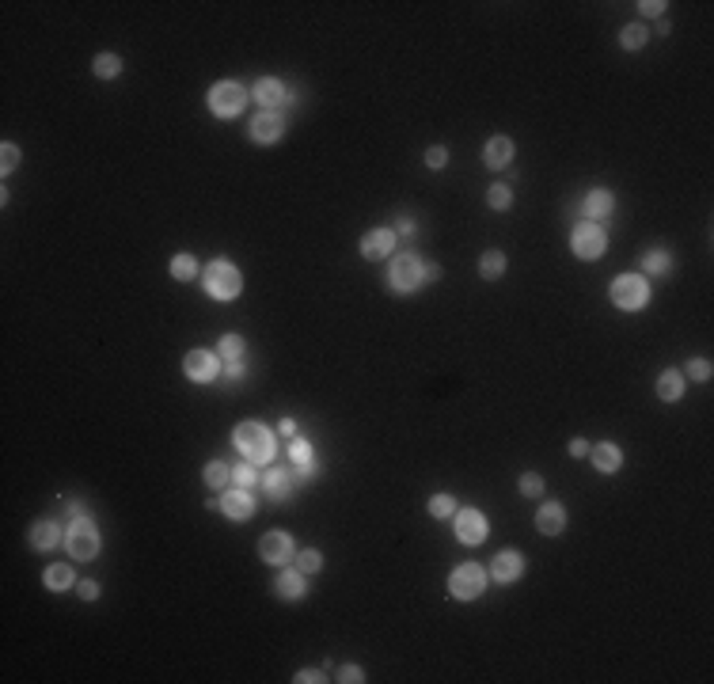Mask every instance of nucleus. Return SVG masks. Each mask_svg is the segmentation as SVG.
Wrapping results in <instances>:
<instances>
[{
  "label": "nucleus",
  "mask_w": 714,
  "mask_h": 684,
  "mask_svg": "<svg viewBox=\"0 0 714 684\" xmlns=\"http://www.w3.org/2000/svg\"><path fill=\"white\" fill-rule=\"evenodd\" d=\"M479 270H483V278H501V270H506V255H501V251H486L483 262H479Z\"/></svg>",
  "instance_id": "cd10ccee"
},
{
  "label": "nucleus",
  "mask_w": 714,
  "mask_h": 684,
  "mask_svg": "<svg viewBox=\"0 0 714 684\" xmlns=\"http://www.w3.org/2000/svg\"><path fill=\"white\" fill-rule=\"evenodd\" d=\"M65 517H72V521L84 517V506H80V502H65Z\"/></svg>",
  "instance_id": "37998d69"
},
{
  "label": "nucleus",
  "mask_w": 714,
  "mask_h": 684,
  "mask_svg": "<svg viewBox=\"0 0 714 684\" xmlns=\"http://www.w3.org/2000/svg\"><path fill=\"white\" fill-rule=\"evenodd\" d=\"M604 247H608V236L600 232V224H578L574 228V251L581 259H600Z\"/></svg>",
  "instance_id": "6e6552de"
},
{
  "label": "nucleus",
  "mask_w": 714,
  "mask_h": 684,
  "mask_svg": "<svg viewBox=\"0 0 714 684\" xmlns=\"http://www.w3.org/2000/svg\"><path fill=\"white\" fill-rule=\"evenodd\" d=\"M221 510L229 513L232 521H243V517H251V513H255V502H251L247 490H232V494L221 498Z\"/></svg>",
  "instance_id": "dca6fc26"
},
{
  "label": "nucleus",
  "mask_w": 714,
  "mask_h": 684,
  "mask_svg": "<svg viewBox=\"0 0 714 684\" xmlns=\"http://www.w3.org/2000/svg\"><path fill=\"white\" fill-rule=\"evenodd\" d=\"M638 8H642L646 15H661L665 12V4H657V0H646V4H638Z\"/></svg>",
  "instance_id": "49530a36"
},
{
  "label": "nucleus",
  "mask_w": 714,
  "mask_h": 684,
  "mask_svg": "<svg viewBox=\"0 0 714 684\" xmlns=\"http://www.w3.org/2000/svg\"><path fill=\"white\" fill-rule=\"evenodd\" d=\"M509 160H513V141H509V137H494V141L486 144V164L490 167H509Z\"/></svg>",
  "instance_id": "412c9836"
},
{
  "label": "nucleus",
  "mask_w": 714,
  "mask_h": 684,
  "mask_svg": "<svg viewBox=\"0 0 714 684\" xmlns=\"http://www.w3.org/2000/svg\"><path fill=\"white\" fill-rule=\"evenodd\" d=\"M426 164L429 167H445V164H449V152H445V149H429L426 152Z\"/></svg>",
  "instance_id": "ea45409f"
},
{
  "label": "nucleus",
  "mask_w": 714,
  "mask_h": 684,
  "mask_svg": "<svg viewBox=\"0 0 714 684\" xmlns=\"http://www.w3.org/2000/svg\"><path fill=\"white\" fill-rule=\"evenodd\" d=\"M278 593L281 597H304V570H281L278 578Z\"/></svg>",
  "instance_id": "4be33fe9"
},
{
  "label": "nucleus",
  "mask_w": 714,
  "mask_h": 684,
  "mask_svg": "<svg viewBox=\"0 0 714 684\" xmlns=\"http://www.w3.org/2000/svg\"><path fill=\"white\" fill-rule=\"evenodd\" d=\"M224 373H229V381H240V376H243V365H240V361H229V369H224Z\"/></svg>",
  "instance_id": "09e8293b"
},
{
  "label": "nucleus",
  "mask_w": 714,
  "mask_h": 684,
  "mask_svg": "<svg viewBox=\"0 0 714 684\" xmlns=\"http://www.w3.org/2000/svg\"><path fill=\"white\" fill-rule=\"evenodd\" d=\"M342 681H346V684H354V681H365V673H361V669H354V665H346V669H342Z\"/></svg>",
  "instance_id": "c03bdc74"
},
{
  "label": "nucleus",
  "mask_w": 714,
  "mask_h": 684,
  "mask_svg": "<svg viewBox=\"0 0 714 684\" xmlns=\"http://www.w3.org/2000/svg\"><path fill=\"white\" fill-rule=\"evenodd\" d=\"M620 42H623V50H642L646 46V27H623V35H620Z\"/></svg>",
  "instance_id": "c756f323"
},
{
  "label": "nucleus",
  "mask_w": 714,
  "mask_h": 684,
  "mask_svg": "<svg viewBox=\"0 0 714 684\" xmlns=\"http://www.w3.org/2000/svg\"><path fill=\"white\" fill-rule=\"evenodd\" d=\"M255 483H258L255 468H251V464H236V487H240V490H251Z\"/></svg>",
  "instance_id": "c9c22d12"
},
{
  "label": "nucleus",
  "mask_w": 714,
  "mask_h": 684,
  "mask_svg": "<svg viewBox=\"0 0 714 684\" xmlns=\"http://www.w3.org/2000/svg\"><path fill=\"white\" fill-rule=\"evenodd\" d=\"M642 267H646V274H665V270H669V255H665V251H650L642 259Z\"/></svg>",
  "instance_id": "473e14b6"
},
{
  "label": "nucleus",
  "mask_w": 714,
  "mask_h": 684,
  "mask_svg": "<svg viewBox=\"0 0 714 684\" xmlns=\"http://www.w3.org/2000/svg\"><path fill=\"white\" fill-rule=\"evenodd\" d=\"M536 525H540V533L558 536V533H563V525H566V510H563L558 502L540 506V513H536Z\"/></svg>",
  "instance_id": "2eb2a0df"
},
{
  "label": "nucleus",
  "mask_w": 714,
  "mask_h": 684,
  "mask_svg": "<svg viewBox=\"0 0 714 684\" xmlns=\"http://www.w3.org/2000/svg\"><path fill=\"white\" fill-rule=\"evenodd\" d=\"M688 373H692L695 381H707V376H711V361H703V358L692 361V365H688Z\"/></svg>",
  "instance_id": "58836bf2"
},
{
  "label": "nucleus",
  "mask_w": 714,
  "mask_h": 684,
  "mask_svg": "<svg viewBox=\"0 0 714 684\" xmlns=\"http://www.w3.org/2000/svg\"><path fill=\"white\" fill-rule=\"evenodd\" d=\"M620 460H623V456H620V449H615V445H597L593 449V464L600 472H615V468H620Z\"/></svg>",
  "instance_id": "b1692460"
},
{
  "label": "nucleus",
  "mask_w": 714,
  "mask_h": 684,
  "mask_svg": "<svg viewBox=\"0 0 714 684\" xmlns=\"http://www.w3.org/2000/svg\"><path fill=\"white\" fill-rule=\"evenodd\" d=\"M521 570H524V562H521V555H517V551H498V555H494V567H490V574L498 578L501 585L517 582V578H521Z\"/></svg>",
  "instance_id": "ddd939ff"
},
{
  "label": "nucleus",
  "mask_w": 714,
  "mask_h": 684,
  "mask_svg": "<svg viewBox=\"0 0 714 684\" xmlns=\"http://www.w3.org/2000/svg\"><path fill=\"white\" fill-rule=\"evenodd\" d=\"M289 456H293V464L300 468V476H312L315 460H312V449H308V441H293V449H289Z\"/></svg>",
  "instance_id": "393cba45"
},
{
  "label": "nucleus",
  "mask_w": 714,
  "mask_h": 684,
  "mask_svg": "<svg viewBox=\"0 0 714 684\" xmlns=\"http://www.w3.org/2000/svg\"><path fill=\"white\" fill-rule=\"evenodd\" d=\"M255 99L263 103V110H274L285 103V87L278 84V80H258L255 84Z\"/></svg>",
  "instance_id": "6ab92c4d"
},
{
  "label": "nucleus",
  "mask_w": 714,
  "mask_h": 684,
  "mask_svg": "<svg viewBox=\"0 0 714 684\" xmlns=\"http://www.w3.org/2000/svg\"><path fill=\"white\" fill-rule=\"evenodd\" d=\"M263 487H266V494H270V498H289V494H293V476H289L285 468H274V472H266V476H263Z\"/></svg>",
  "instance_id": "a211bd4d"
},
{
  "label": "nucleus",
  "mask_w": 714,
  "mask_h": 684,
  "mask_svg": "<svg viewBox=\"0 0 714 684\" xmlns=\"http://www.w3.org/2000/svg\"><path fill=\"white\" fill-rule=\"evenodd\" d=\"M243 103H247V92H243L236 80H224V84H217L213 92H209V107H213V115H221V118L240 115Z\"/></svg>",
  "instance_id": "423d86ee"
},
{
  "label": "nucleus",
  "mask_w": 714,
  "mask_h": 684,
  "mask_svg": "<svg viewBox=\"0 0 714 684\" xmlns=\"http://www.w3.org/2000/svg\"><path fill=\"white\" fill-rule=\"evenodd\" d=\"M441 278V267H422V285H426V281H437Z\"/></svg>",
  "instance_id": "a18cd8bd"
},
{
  "label": "nucleus",
  "mask_w": 714,
  "mask_h": 684,
  "mask_svg": "<svg viewBox=\"0 0 714 684\" xmlns=\"http://www.w3.org/2000/svg\"><path fill=\"white\" fill-rule=\"evenodd\" d=\"M452 510H456V502H452V494H437L433 502H429V513H433V517H449Z\"/></svg>",
  "instance_id": "f704fd0d"
},
{
  "label": "nucleus",
  "mask_w": 714,
  "mask_h": 684,
  "mask_svg": "<svg viewBox=\"0 0 714 684\" xmlns=\"http://www.w3.org/2000/svg\"><path fill=\"white\" fill-rule=\"evenodd\" d=\"M229 479H232V472H229V464H221V460H213V464H206V483L213 490H221V487H229Z\"/></svg>",
  "instance_id": "bb28decb"
},
{
  "label": "nucleus",
  "mask_w": 714,
  "mask_h": 684,
  "mask_svg": "<svg viewBox=\"0 0 714 684\" xmlns=\"http://www.w3.org/2000/svg\"><path fill=\"white\" fill-rule=\"evenodd\" d=\"M586 453H589V445H586L581 437H578V441H570V456H586Z\"/></svg>",
  "instance_id": "8fccbe9b"
},
{
  "label": "nucleus",
  "mask_w": 714,
  "mask_h": 684,
  "mask_svg": "<svg viewBox=\"0 0 714 684\" xmlns=\"http://www.w3.org/2000/svg\"><path fill=\"white\" fill-rule=\"evenodd\" d=\"M680 392H684V376L672 373V369H665V373L657 376V396L661 399H680Z\"/></svg>",
  "instance_id": "5701e85b"
},
{
  "label": "nucleus",
  "mask_w": 714,
  "mask_h": 684,
  "mask_svg": "<svg viewBox=\"0 0 714 684\" xmlns=\"http://www.w3.org/2000/svg\"><path fill=\"white\" fill-rule=\"evenodd\" d=\"M281 130H285V122H281V115L278 110H263V115L251 122V137L255 141H263V144H270V141H278Z\"/></svg>",
  "instance_id": "f8f14e48"
},
{
  "label": "nucleus",
  "mask_w": 714,
  "mask_h": 684,
  "mask_svg": "<svg viewBox=\"0 0 714 684\" xmlns=\"http://www.w3.org/2000/svg\"><path fill=\"white\" fill-rule=\"evenodd\" d=\"M456 536L464 544H483L486 540V517L479 510H460L456 513Z\"/></svg>",
  "instance_id": "1a4fd4ad"
},
{
  "label": "nucleus",
  "mask_w": 714,
  "mask_h": 684,
  "mask_svg": "<svg viewBox=\"0 0 714 684\" xmlns=\"http://www.w3.org/2000/svg\"><path fill=\"white\" fill-rule=\"evenodd\" d=\"M31 544H35L38 551H50V547L61 544V528L53 525V521H38V525L31 528Z\"/></svg>",
  "instance_id": "aec40b11"
},
{
  "label": "nucleus",
  "mask_w": 714,
  "mask_h": 684,
  "mask_svg": "<svg viewBox=\"0 0 714 684\" xmlns=\"http://www.w3.org/2000/svg\"><path fill=\"white\" fill-rule=\"evenodd\" d=\"M236 449L243 456H247L251 464H270L274 460V437L266 426L258 422H243L236 430Z\"/></svg>",
  "instance_id": "f257e3e1"
},
{
  "label": "nucleus",
  "mask_w": 714,
  "mask_h": 684,
  "mask_svg": "<svg viewBox=\"0 0 714 684\" xmlns=\"http://www.w3.org/2000/svg\"><path fill=\"white\" fill-rule=\"evenodd\" d=\"M0 156H4V172H12V167L19 164V149H15V144H4V152H0Z\"/></svg>",
  "instance_id": "a19ab883"
},
{
  "label": "nucleus",
  "mask_w": 714,
  "mask_h": 684,
  "mask_svg": "<svg viewBox=\"0 0 714 684\" xmlns=\"http://www.w3.org/2000/svg\"><path fill=\"white\" fill-rule=\"evenodd\" d=\"M297 567L304 570V574H315V570L323 567V555L315 551V547H308V551H300V555H297Z\"/></svg>",
  "instance_id": "2f4dec72"
},
{
  "label": "nucleus",
  "mask_w": 714,
  "mask_h": 684,
  "mask_svg": "<svg viewBox=\"0 0 714 684\" xmlns=\"http://www.w3.org/2000/svg\"><path fill=\"white\" fill-rule=\"evenodd\" d=\"M540 490H543V479H540V476H524V479H521V494L536 498Z\"/></svg>",
  "instance_id": "4c0bfd02"
},
{
  "label": "nucleus",
  "mask_w": 714,
  "mask_h": 684,
  "mask_svg": "<svg viewBox=\"0 0 714 684\" xmlns=\"http://www.w3.org/2000/svg\"><path fill=\"white\" fill-rule=\"evenodd\" d=\"M646 297H650V289H646V278H638V274H620V278L612 281V301L620 304V308H627V312L642 308Z\"/></svg>",
  "instance_id": "7ed1b4c3"
},
{
  "label": "nucleus",
  "mask_w": 714,
  "mask_h": 684,
  "mask_svg": "<svg viewBox=\"0 0 714 684\" xmlns=\"http://www.w3.org/2000/svg\"><path fill=\"white\" fill-rule=\"evenodd\" d=\"M509 202H513V190H509V187H501V183H498V187H490V206L494 209H509Z\"/></svg>",
  "instance_id": "e433bc0d"
},
{
  "label": "nucleus",
  "mask_w": 714,
  "mask_h": 684,
  "mask_svg": "<svg viewBox=\"0 0 714 684\" xmlns=\"http://www.w3.org/2000/svg\"><path fill=\"white\" fill-rule=\"evenodd\" d=\"M221 353H224L229 361H240V353H243V339H240V335H224V339H221Z\"/></svg>",
  "instance_id": "72a5a7b5"
},
{
  "label": "nucleus",
  "mask_w": 714,
  "mask_h": 684,
  "mask_svg": "<svg viewBox=\"0 0 714 684\" xmlns=\"http://www.w3.org/2000/svg\"><path fill=\"white\" fill-rule=\"evenodd\" d=\"M46 585H50L53 593H58V590H69V585H72V570L65 567V562H53V567L46 570Z\"/></svg>",
  "instance_id": "a878e982"
},
{
  "label": "nucleus",
  "mask_w": 714,
  "mask_h": 684,
  "mask_svg": "<svg viewBox=\"0 0 714 684\" xmlns=\"http://www.w3.org/2000/svg\"><path fill=\"white\" fill-rule=\"evenodd\" d=\"M395 293H410V289L422 285V262L415 255H395L392 259V274H388Z\"/></svg>",
  "instance_id": "0eeeda50"
},
{
  "label": "nucleus",
  "mask_w": 714,
  "mask_h": 684,
  "mask_svg": "<svg viewBox=\"0 0 714 684\" xmlns=\"http://www.w3.org/2000/svg\"><path fill=\"white\" fill-rule=\"evenodd\" d=\"M399 232H403V236H410V232H415V221H410V217H399Z\"/></svg>",
  "instance_id": "3c124183"
},
{
  "label": "nucleus",
  "mask_w": 714,
  "mask_h": 684,
  "mask_svg": "<svg viewBox=\"0 0 714 684\" xmlns=\"http://www.w3.org/2000/svg\"><path fill=\"white\" fill-rule=\"evenodd\" d=\"M297 681H300V684H315V681H323V677H319L315 669H304V673H297Z\"/></svg>",
  "instance_id": "de8ad7c7"
},
{
  "label": "nucleus",
  "mask_w": 714,
  "mask_h": 684,
  "mask_svg": "<svg viewBox=\"0 0 714 684\" xmlns=\"http://www.w3.org/2000/svg\"><path fill=\"white\" fill-rule=\"evenodd\" d=\"M183 369H186L190 381L206 384V381H213V376H217V358L209 350H190V353H186V361H183Z\"/></svg>",
  "instance_id": "9d476101"
},
{
  "label": "nucleus",
  "mask_w": 714,
  "mask_h": 684,
  "mask_svg": "<svg viewBox=\"0 0 714 684\" xmlns=\"http://www.w3.org/2000/svg\"><path fill=\"white\" fill-rule=\"evenodd\" d=\"M65 544H69V555H76V559H95V551H99V533H95V525L88 517H76L69 525Z\"/></svg>",
  "instance_id": "20e7f679"
},
{
  "label": "nucleus",
  "mask_w": 714,
  "mask_h": 684,
  "mask_svg": "<svg viewBox=\"0 0 714 684\" xmlns=\"http://www.w3.org/2000/svg\"><path fill=\"white\" fill-rule=\"evenodd\" d=\"M612 190H593V194L586 198V206H581V213L589 217V221H608L612 217Z\"/></svg>",
  "instance_id": "f3484780"
},
{
  "label": "nucleus",
  "mask_w": 714,
  "mask_h": 684,
  "mask_svg": "<svg viewBox=\"0 0 714 684\" xmlns=\"http://www.w3.org/2000/svg\"><path fill=\"white\" fill-rule=\"evenodd\" d=\"M76 590H80V597H84V601H95V597H99V582H80Z\"/></svg>",
  "instance_id": "79ce46f5"
},
{
  "label": "nucleus",
  "mask_w": 714,
  "mask_h": 684,
  "mask_svg": "<svg viewBox=\"0 0 714 684\" xmlns=\"http://www.w3.org/2000/svg\"><path fill=\"white\" fill-rule=\"evenodd\" d=\"M258 555H263L266 562H289L293 559V540H289L285 533H266L263 540H258Z\"/></svg>",
  "instance_id": "9b49d317"
},
{
  "label": "nucleus",
  "mask_w": 714,
  "mask_h": 684,
  "mask_svg": "<svg viewBox=\"0 0 714 684\" xmlns=\"http://www.w3.org/2000/svg\"><path fill=\"white\" fill-rule=\"evenodd\" d=\"M449 590H452V597H460V601L479 597V593L486 590V574H483V567H475V562H464V567H456V570H452V578H449Z\"/></svg>",
  "instance_id": "39448f33"
},
{
  "label": "nucleus",
  "mask_w": 714,
  "mask_h": 684,
  "mask_svg": "<svg viewBox=\"0 0 714 684\" xmlns=\"http://www.w3.org/2000/svg\"><path fill=\"white\" fill-rule=\"evenodd\" d=\"M206 289L217 297V301H232V297L243 289V278H240V270L232 267V262L217 259V262L206 267Z\"/></svg>",
  "instance_id": "f03ea898"
},
{
  "label": "nucleus",
  "mask_w": 714,
  "mask_h": 684,
  "mask_svg": "<svg viewBox=\"0 0 714 684\" xmlns=\"http://www.w3.org/2000/svg\"><path fill=\"white\" fill-rule=\"evenodd\" d=\"M172 274L178 281H190L194 274H198V262H194V255H178V259L172 262Z\"/></svg>",
  "instance_id": "7c9ffc66"
},
{
  "label": "nucleus",
  "mask_w": 714,
  "mask_h": 684,
  "mask_svg": "<svg viewBox=\"0 0 714 684\" xmlns=\"http://www.w3.org/2000/svg\"><path fill=\"white\" fill-rule=\"evenodd\" d=\"M122 72V61L115 58V53H103V58H95V76H103V80H115Z\"/></svg>",
  "instance_id": "c85d7f7f"
},
{
  "label": "nucleus",
  "mask_w": 714,
  "mask_h": 684,
  "mask_svg": "<svg viewBox=\"0 0 714 684\" xmlns=\"http://www.w3.org/2000/svg\"><path fill=\"white\" fill-rule=\"evenodd\" d=\"M392 247H395V232H388V228L365 232V240H361V255H365V259H384Z\"/></svg>",
  "instance_id": "4468645a"
}]
</instances>
